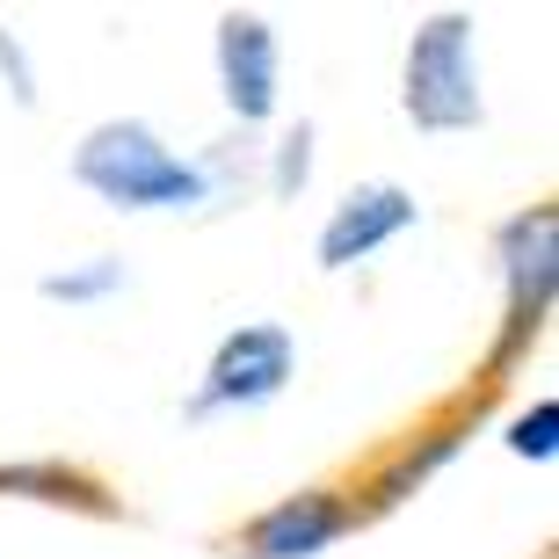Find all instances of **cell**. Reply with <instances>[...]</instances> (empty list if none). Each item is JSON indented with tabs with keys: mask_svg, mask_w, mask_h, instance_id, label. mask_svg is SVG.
<instances>
[{
	"mask_svg": "<svg viewBox=\"0 0 559 559\" xmlns=\"http://www.w3.org/2000/svg\"><path fill=\"white\" fill-rule=\"evenodd\" d=\"M73 175H81L103 204H117V211L211 204V175L189 167V160H175V153L160 145V131L139 124V117H117V124L87 131V145L73 153Z\"/></svg>",
	"mask_w": 559,
	"mask_h": 559,
	"instance_id": "obj_1",
	"label": "cell"
},
{
	"mask_svg": "<svg viewBox=\"0 0 559 559\" xmlns=\"http://www.w3.org/2000/svg\"><path fill=\"white\" fill-rule=\"evenodd\" d=\"M407 117L421 131H473L487 117L479 103V59H473V22L429 15L407 44Z\"/></svg>",
	"mask_w": 559,
	"mask_h": 559,
	"instance_id": "obj_2",
	"label": "cell"
},
{
	"mask_svg": "<svg viewBox=\"0 0 559 559\" xmlns=\"http://www.w3.org/2000/svg\"><path fill=\"white\" fill-rule=\"evenodd\" d=\"M290 371H298L290 334L276 320H248V328H233L218 342V356H211V371H204V393L189 400V415L204 421V415H226V407H270L290 385Z\"/></svg>",
	"mask_w": 559,
	"mask_h": 559,
	"instance_id": "obj_3",
	"label": "cell"
},
{
	"mask_svg": "<svg viewBox=\"0 0 559 559\" xmlns=\"http://www.w3.org/2000/svg\"><path fill=\"white\" fill-rule=\"evenodd\" d=\"M501 262H509V328H501V364L523 356V342L545 328L552 312V284H559V211L538 204L523 211L516 226L501 233Z\"/></svg>",
	"mask_w": 559,
	"mask_h": 559,
	"instance_id": "obj_4",
	"label": "cell"
},
{
	"mask_svg": "<svg viewBox=\"0 0 559 559\" xmlns=\"http://www.w3.org/2000/svg\"><path fill=\"white\" fill-rule=\"evenodd\" d=\"M415 226V197L400 182H371V189H349L334 218L320 226V270H356V262H371L385 240Z\"/></svg>",
	"mask_w": 559,
	"mask_h": 559,
	"instance_id": "obj_5",
	"label": "cell"
},
{
	"mask_svg": "<svg viewBox=\"0 0 559 559\" xmlns=\"http://www.w3.org/2000/svg\"><path fill=\"white\" fill-rule=\"evenodd\" d=\"M218 87L240 124H262L276 109V29L262 15H226L218 22Z\"/></svg>",
	"mask_w": 559,
	"mask_h": 559,
	"instance_id": "obj_6",
	"label": "cell"
},
{
	"mask_svg": "<svg viewBox=\"0 0 559 559\" xmlns=\"http://www.w3.org/2000/svg\"><path fill=\"white\" fill-rule=\"evenodd\" d=\"M349 501L328 495V487H306V495L276 501V509H262V516L248 523V559H312L328 552L342 531H349Z\"/></svg>",
	"mask_w": 559,
	"mask_h": 559,
	"instance_id": "obj_7",
	"label": "cell"
},
{
	"mask_svg": "<svg viewBox=\"0 0 559 559\" xmlns=\"http://www.w3.org/2000/svg\"><path fill=\"white\" fill-rule=\"evenodd\" d=\"M0 495H29V501H73V509H109L103 487L66 465H0Z\"/></svg>",
	"mask_w": 559,
	"mask_h": 559,
	"instance_id": "obj_8",
	"label": "cell"
},
{
	"mask_svg": "<svg viewBox=\"0 0 559 559\" xmlns=\"http://www.w3.org/2000/svg\"><path fill=\"white\" fill-rule=\"evenodd\" d=\"M117 284H124V262H109V254H95L87 270L44 276V298H66V306H95V298H109Z\"/></svg>",
	"mask_w": 559,
	"mask_h": 559,
	"instance_id": "obj_9",
	"label": "cell"
},
{
	"mask_svg": "<svg viewBox=\"0 0 559 559\" xmlns=\"http://www.w3.org/2000/svg\"><path fill=\"white\" fill-rule=\"evenodd\" d=\"M451 451H457V436H429L421 451H407V457L393 465V473L378 479V509H393V501L407 495V487H421V479H429V473H436V465H443Z\"/></svg>",
	"mask_w": 559,
	"mask_h": 559,
	"instance_id": "obj_10",
	"label": "cell"
},
{
	"mask_svg": "<svg viewBox=\"0 0 559 559\" xmlns=\"http://www.w3.org/2000/svg\"><path fill=\"white\" fill-rule=\"evenodd\" d=\"M509 451H516V457H538V465L559 451V400H538L531 415H516V429H509Z\"/></svg>",
	"mask_w": 559,
	"mask_h": 559,
	"instance_id": "obj_11",
	"label": "cell"
},
{
	"mask_svg": "<svg viewBox=\"0 0 559 559\" xmlns=\"http://www.w3.org/2000/svg\"><path fill=\"white\" fill-rule=\"evenodd\" d=\"M306 175H312V124H298L284 145H276V175H270V182H276V197H298Z\"/></svg>",
	"mask_w": 559,
	"mask_h": 559,
	"instance_id": "obj_12",
	"label": "cell"
},
{
	"mask_svg": "<svg viewBox=\"0 0 559 559\" xmlns=\"http://www.w3.org/2000/svg\"><path fill=\"white\" fill-rule=\"evenodd\" d=\"M0 73L15 81V103H37V81H29V59H22V44L0 29Z\"/></svg>",
	"mask_w": 559,
	"mask_h": 559,
	"instance_id": "obj_13",
	"label": "cell"
}]
</instances>
